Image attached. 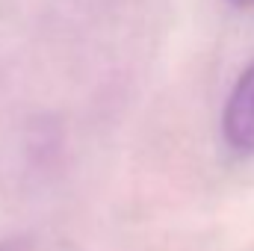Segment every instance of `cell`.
Listing matches in <instances>:
<instances>
[{"mask_svg": "<svg viewBox=\"0 0 254 251\" xmlns=\"http://www.w3.org/2000/svg\"><path fill=\"white\" fill-rule=\"evenodd\" d=\"M234 6H240V9H254V0H231Z\"/></svg>", "mask_w": 254, "mask_h": 251, "instance_id": "cell-2", "label": "cell"}, {"mask_svg": "<svg viewBox=\"0 0 254 251\" xmlns=\"http://www.w3.org/2000/svg\"><path fill=\"white\" fill-rule=\"evenodd\" d=\"M222 133L234 151L254 154V63L240 74V80L225 104Z\"/></svg>", "mask_w": 254, "mask_h": 251, "instance_id": "cell-1", "label": "cell"}]
</instances>
